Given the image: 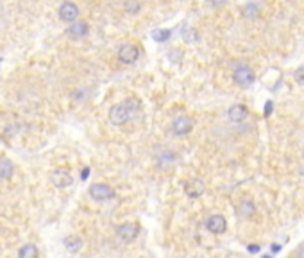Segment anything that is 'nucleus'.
I'll return each instance as SVG.
<instances>
[{"instance_id":"1a4fd4ad","label":"nucleus","mask_w":304,"mask_h":258,"mask_svg":"<svg viewBox=\"0 0 304 258\" xmlns=\"http://www.w3.org/2000/svg\"><path fill=\"white\" fill-rule=\"evenodd\" d=\"M77 16H79V7L75 6L74 2H63L61 4V7H59V18L63 22H66V24H70V22H74V20H77Z\"/></svg>"},{"instance_id":"6e6552de","label":"nucleus","mask_w":304,"mask_h":258,"mask_svg":"<svg viewBox=\"0 0 304 258\" xmlns=\"http://www.w3.org/2000/svg\"><path fill=\"white\" fill-rule=\"evenodd\" d=\"M50 181L54 183V186L57 188H66L74 183V178L70 176V172H66L64 168H59V170H54L50 174Z\"/></svg>"},{"instance_id":"ddd939ff","label":"nucleus","mask_w":304,"mask_h":258,"mask_svg":"<svg viewBox=\"0 0 304 258\" xmlns=\"http://www.w3.org/2000/svg\"><path fill=\"white\" fill-rule=\"evenodd\" d=\"M14 174V165L9 158H0V181H7Z\"/></svg>"},{"instance_id":"dca6fc26","label":"nucleus","mask_w":304,"mask_h":258,"mask_svg":"<svg viewBox=\"0 0 304 258\" xmlns=\"http://www.w3.org/2000/svg\"><path fill=\"white\" fill-rule=\"evenodd\" d=\"M124 7L127 13L136 14V13H139V9H142V2H139V0H125Z\"/></svg>"},{"instance_id":"412c9836","label":"nucleus","mask_w":304,"mask_h":258,"mask_svg":"<svg viewBox=\"0 0 304 258\" xmlns=\"http://www.w3.org/2000/svg\"><path fill=\"white\" fill-rule=\"evenodd\" d=\"M211 7H222L225 4V0H206Z\"/></svg>"},{"instance_id":"6ab92c4d","label":"nucleus","mask_w":304,"mask_h":258,"mask_svg":"<svg viewBox=\"0 0 304 258\" xmlns=\"http://www.w3.org/2000/svg\"><path fill=\"white\" fill-rule=\"evenodd\" d=\"M170 38V31H159V32H154V39L156 41H167Z\"/></svg>"},{"instance_id":"f257e3e1","label":"nucleus","mask_w":304,"mask_h":258,"mask_svg":"<svg viewBox=\"0 0 304 258\" xmlns=\"http://www.w3.org/2000/svg\"><path fill=\"white\" fill-rule=\"evenodd\" d=\"M136 110H139V100L138 99H127L122 104H114L109 110V120L113 125H124L129 122L131 115Z\"/></svg>"},{"instance_id":"9d476101","label":"nucleus","mask_w":304,"mask_h":258,"mask_svg":"<svg viewBox=\"0 0 304 258\" xmlns=\"http://www.w3.org/2000/svg\"><path fill=\"white\" fill-rule=\"evenodd\" d=\"M88 31H89V27L86 22L74 20V22H70V27L66 29V34L70 36L72 39H81L88 34Z\"/></svg>"},{"instance_id":"9b49d317","label":"nucleus","mask_w":304,"mask_h":258,"mask_svg":"<svg viewBox=\"0 0 304 258\" xmlns=\"http://www.w3.org/2000/svg\"><path fill=\"white\" fill-rule=\"evenodd\" d=\"M227 117H229V120H231V122H236V124H240V122H243L247 117H249V110H247L243 104H235V106L229 107Z\"/></svg>"},{"instance_id":"f3484780","label":"nucleus","mask_w":304,"mask_h":258,"mask_svg":"<svg viewBox=\"0 0 304 258\" xmlns=\"http://www.w3.org/2000/svg\"><path fill=\"white\" fill-rule=\"evenodd\" d=\"M240 211H242L243 215H252L254 213V204L250 203V201H243L242 206H240Z\"/></svg>"},{"instance_id":"5701e85b","label":"nucleus","mask_w":304,"mask_h":258,"mask_svg":"<svg viewBox=\"0 0 304 258\" xmlns=\"http://www.w3.org/2000/svg\"><path fill=\"white\" fill-rule=\"evenodd\" d=\"M249 251L250 253H258V251H260V246H249Z\"/></svg>"},{"instance_id":"2eb2a0df","label":"nucleus","mask_w":304,"mask_h":258,"mask_svg":"<svg viewBox=\"0 0 304 258\" xmlns=\"http://www.w3.org/2000/svg\"><path fill=\"white\" fill-rule=\"evenodd\" d=\"M39 254V251H38V247L36 246H32V244H25L24 247H20V251H18V256H21V258H34V256H38Z\"/></svg>"},{"instance_id":"4be33fe9","label":"nucleus","mask_w":304,"mask_h":258,"mask_svg":"<svg viewBox=\"0 0 304 258\" xmlns=\"http://www.w3.org/2000/svg\"><path fill=\"white\" fill-rule=\"evenodd\" d=\"M270 113H272V102H270V100H268V102L265 104V115H267V117H268V115H270Z\"/></svg>"},{"instance_id":"423d86ee","label":"nucleus","mask_w":304,"mask_h":258,"mask_svg":"<svg viewBox=\"0 0 304 258\" xmlns=\"http://www.w3.org/2000/svg\"><path fill=\"white\" fill-rule=\"evenodd\" d=\"M139 57V49L134 45V43H124V45L118 49V59L124 64H131L134 63Z\"/></svg>"},{"instance_id":"20e7f679","label":"nucleus","mask_w":304,"mask_h":258,"mask_svg":"<svg viewBox=\"0 0 304 258\" xmlns=\"http://www.w3.org/2000/svg\"><path fill=\"white\" fill-rule=\"evenodd\" d=\"M192 129H193V120L188 117V115H179V117H175L174 122H172V131H174V135H177V136L190 135Z\"/></svg>"},{"instance_id":"aec40b11","label":"nucleus","mask_w":304,"mask_h":258,"mask_svg":"<svg viewBox=\"0 0 304 258\" xmlns=\"http://www.w3.org/2000/svg\"><path fill=\"white\" fill-rule=\"evenodd\" d=\"M184 39H186V41H195V39H197L195 31H193V29H190L188 32H184Z\"/></svg>"},{"instance_id":"a211bd4d","label":"nucleus","mask_w":304,"mask_h":258,"mask_svg":"<svg viewBox=\"0 0 304 258\" xmlns=\"http://www.w3.org/2000/svg\"><path fill=\"white\" fill-rule=\"evenodd\" d=\"M293 79H295V82L299 86H304V67L297 68L295 74H293Z\"/></svg>"},{"instance_id":"f8f14e48","label":"nucleus","mask_w":304,"mask_h":258,"mask_svg":"<svg viewBox=\"0 0 304 258\" xmlns=\"http://www.w3.org/2000/svg\"><path fill=\"white\" fill-rule=\"evenodd\" d=\"M186 196L192 197V199H197L204 193V183L200 179H193V181L186 183V188H184Z\"/></svg>"},{"instance_id":"39448f33","label":"nucleus","mask_w":304,"mask_h":258,"mask_svg":"<svg viewBox=\"0 0 304 258\" xmlns=\"http://www.w3.org/2000/svg\"><path fill=\"white\" fill-rule=\"evenodd\" d=\"M138 233H139V226L136 224V222H124V224H120L116 228L118 239H120L122 242H125V244L132 242V240L138 236Z\"/></svg>"},{"instance_id":"b1692460","label":"nucleus","mask_w":304,"mask_h":258,"mask_svg":"<svg viewBox=\"0 0 304 258\" xmlns=\"http://www.w3.org/2000/svg\"><path fill=\"white\" fill-rule=\"evenodd\" d=\"M88 174H89V168H84V170H82V178H86Z\"/></svg>"},{"instance_id":"f03ea898","label":"nucleus","mask_w":304,"mask_h":258,"mask_svg":"<svg viewBox=\"0 0 304 258\" xmlns=\"http://www.w3.org/2000/svg\"><path fill=\"white\" fill-rule=\"evenodd\" d=\"M232 81L240 86V88H249L254 82V72L247 64H238L232 72Z\"/></svg>"},{"instance_id":"4468645a","label":"nucleus","mask_w":304,"mask_h":258,"mask_svg":"<svg viewBox=\"0 0 304 258\" xmlns=\"http://www.w3.org/2000/svg\"><path fill=\"white\" fill-rule=\"evenodd\" d=\"M64 247H66L70 253H77L79 249L82 247V239L77 235H70L64 239Z\"/></svg>"},{"instance_id":"0eeeda50","label":"nucleus","mask_w":304,"mask_h":258,"mask_svg":"<svg viewBox=\"0 0 304 258\" xmlns=\"http://www.w3.org/2000/svg\"><path fill=\"white\" fill-rule=\"evenodd\" d=\"M206 229L211 233H215V235H220V233H224L225 229H227V221H225L224 215H211V217H207L206 221Z\"/></svg>"},{"instance_id":"7ed1b4c3","label":"nucleus","mask_w":304,"mask_h":258,"mask_svg":"<svg viewBox=\"0 0 304 258\" xmlns=\"http://www.w3.org/2000/svg\"><path fill=\"white\" fill-rule=\"evenodd\" d=\"M89 196H91L93 201L102 203V201L113 199V197L116 196V192H114L109 185H106V183H95V185L89 186Z\"/></svg>"},{"instance_id":"393cba45","label":"nucleus","mask_w":304,"mask_h":258,"mask_svg":"<svg viewBox=\"0 0 304 258\" xmlns=\"http://www.w3.org/2000/svg\"><path fill=\"white\" fill-rule=\"evenodd\" d=\"M299 256H304V247H302V249L299 251Z\"/></svg>"}]
</instances>
